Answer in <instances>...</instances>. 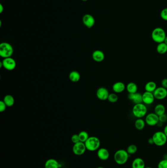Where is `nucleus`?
<instances>
[{
    "mask_svg": "<svg viewBox=\"0 0 167 168\" xmlns=\"http://www.w3.org/2000/svg\"><path fill=\"white\" fill-rule=\"evenodd\" d=\"M148 108L146 105L143 103L135 104L132 109V114L137 119H141L146 116L147 115Z\"/></svg>",
    "mask_w": 167,
    "mask_h": 168,
    "instance_id": "f257e3e1",
    "label": "nucleus"
},
{
    "mask_svg": "<svg viewBox=\"0 0 167 168\" xmlns=\"http://www.w3.org/2000/svg\"><path fill=\"white\" fill-rule=\"evenodd\" d=\"M130 155L127 150L121 149L116 151L114 155V159L117 164L122 165L125 164L127 162Z\"/></svg>",
    "mask_w": 167,
    "mask_h": 168,
    "instance_id": "f03ea898",
    "label": "nucleus"
},
{
    "mask_svg": "<svg viewBox=\"0 0 167 168\" xmlns=\"http://www.w3.org/2000/svg\"><path fill=\"white\" fill-rule=\"evenodd\" d=\"M151 36L153 41L158 44L164 42L167 35L164 29L160 27H157L153 29Z\"/></svg>",
    "mask_w": 167,
    "mask_h": 168,
    "instance_id": "7ed1b4c3",
    "label": "nucleus"
},
{
    "mask_svg": "<svg viewBox=\"0 0 167 168\" xmlns=\"http://www.w3.org/2000/svg\"><path fill=\"white\" fill-rule=\"evenodd\" d=\"M84 144L87 150L90 151H96L100 147V141L98 138L92 136L89 137Z\"/></svg>",
    "mask_w": 167,
    "mask_h": 168,
    "instance_id": "20e7f679",
    "label": "nucleus"
},
{
    "mask_svg": "<svg viewBox=\"0 0 167 168\" xmlns=\"http://www.w3.org/2000/svg\"><path fill=\"white\" fill-rule=\"evenodd\" d=\"M13 53L12 45L7 42H3L0 44V56L4 59L11 57Z\"/></svg>",
    "mask_w": 167,
    "mask_h": 168,
    "instance_id": "39448f33",
    "label": "nucleus"
},
{
    "mask_svg": "<svg viewBox=\"0 0 167 168\" xmlns=\"http://www.w3.org/2000/svg\"><path fill=\"white\" fill-rule=\"evenodd\" d=\"M154 144L158 147L164 146L167 142V138L163 131H157L152 137Z\"/></svg>",
    "mask_w": 167,
    "mask_h": 168,
    "instance_id": "423d86ee",
    "label": "nucleus"
},
{
    "mask_svg": "<svg viewBox=\"0 0 167 168\" xmlns=\"http://www.w3.org/2000/svg\"><path fill=\"white\" fill-rule=\"evenodd\" d=\"M145 121L146 125L149 126H155L159 122V116L155 113H150L146 116Z\"/></svg>",
    "mask_w": 167,
    "mask_h": 168,
    "instance_id": "0eeeda50",
    "label": "nucleus"
},
{
    "mask_svg": "<svg viewBox=\"0 0 167 168\" xmlns=\"http://www.w3.org/2000/svg\"><path fill=\"white\" fill-rule=\"evenodd\" d=\"M3 67L9 71L14 70L16 66V63L14 59L11 57H7L3 60L1 62Z\"/></svg>",
    "mask_w": 167,
    "mask_h": 168,
    "instance_id": "6e6552de",
    "label": "nucleus"
},
{
    "mask_svg": "<svg viewBox=\"0 0 167 168\" xmlns=\"http://www.w3.org/2000/svg\"><path fill=\"white\" fill-rule=\"evenodd\" d=\"M86 150L84 143L79 141L74 144L73 147V151L76 155H81L85 153Z\"/></svg>",
    "mask_w": 167,
    "mask_h": 168,
    "instance_id": "1a4fd4ad",
    "label": "nucleus"
},
{
    "mask_svg": "<svg viewBox=\"0 0 167 168\" xmlns=\"http://www.w3.org/2000/svg\"><path fill=\"white\" fill-rule=\"evenodd\" d=\"M153 94L155 99H164L167 97V89L162 87H157Z\"/></svg>",
    "mask_w": 167,
    "mask_h": 168,
    "instance_id": "9d476101",
    "label": "nucleus"
},
{
    "mask_svg": "<svg viewBox=\"0 0 167 168\" xmlns=\"http://www.w3.org/2000/svg\"><path fill=\"white\" fill-rule=\"evenodd\" d=\"M155 99V98L154 97L153 93L145 91V92L142 94L143 103L145 104V105H152L154 102Z\"/></svg>",
    "mask_w": 167,
    "mask_h": 168,
    "instance_id": "9b49d317",
    "label": "nucleus"
},
{
    "mask_svg": "<svg viewBox=\"0 0 167 168\" xmlns=\"http://www.w3.org/2000/svg\"><path fill=\"white\" fill-rule=\"evenodd\" d=\"M108 91L105 87H100L97 91L96 95L97 98L102 101L107 100L109 95Z\"/></svg>",
    "mask_w": 167,
    "mask_h": 168,
    "instance_id": "f8f14e48",
    "label": "nucleus"
},
{
    "mask_svg": "<svg viewBox=\"0 0 167 168\" xmlns=\"http://www.w3.org/2000/svg\"><path fill=\"white\" fill-rule=\"evenodd\" d=\"M82 22L86 27L88 28H91L95 25V19L92 15L86 14L83 16Z\"/></svg>",
    "mask_w": 167,
    "mask_h": 168,
    "instance_id": "ddd939ff",
    "label": "nucleus"
},
{
    "mask_svg": "<svg viewBox=\"0 0 167 168\" xmlns=\"http://www.w3.org/2000/svg\"><path fill=\"white\" fill-rule=\"evenodd\" d=\"M127 98L134 103L139 104L143 103L142 94L140 93H136L135 94H128Z\"/></svg>",
    "mask_w": 167,
    "mask_h": 168,
    "instance_id": "4468645a",
    "label": "nucleus"
},
{
    "mask_svg": "<svg viewBox=\"0 0 167 168\" xmlns=\"http://www.w3.org/2000/svg\"><path fill=\"white\" fill-rule=\"evenodd\" d=\"M126 89V85L122 82H117L113 84L112 90L116 94L123 93Z\"/></svg>",
    "mask_w": 167,
    "mask_h": 168,
    "instance_id": "2eb2a0df",
    "label": "nucleus"
},
{
    "mask_svg": "<svg viewBox=\"0 0 167 168\" xmlns=\"http://www.w3.org/2000/svg\"><path fill=\"white\" fill-rule=\"evenodd\" d=\"M97 156L100 159L105 161L109 158L110 153L108 150L105 148H100L97 150Z\"/></svg>",
    "mask_w": 167,
    "mask_h": 168,
    "instance_id": "dca6fc26",
    "label": "nucleus"
},
{
    "mask_svg": "<svg viewBox=\"0 0 167 168\" xmlns=\"http://www.w3.org/2000/svg\"><path fill=\"white\" fill-rule=\"evenodd\" d=\"M92 58L95 62L100 63L105 60V54L102 51L99 50L95 51L92 54Z\"/></svg>",
    "mask_w": 167,
    "mask_h": 168,
    "instance_id": "f3484780",
    "label": "nucleus"
},
{
    "mask_svg": "<svg viewBox=\"0 0 167 168\" xmlns=\"http://www.w3.org/2000/svg\"><path fill=\"white\" fill-rule=\"evenodd\" d=\"M60 167V164L54 159L47 160L45 164V168H59Z\"/></svg>",
    "mask_w": 167,
    "mask_h": 168,
    "instance_id": "a211bd4d",
    "label": "nucleus"
},
{
    "mask_svg": "<svg viewBox=\"0 0 167 168\" xmlns=\"http://www.w3.org/2000/svg\"><path fill=\"white\" fill-rule=\"evenodd\" d=\"M145 162L141 158H136L132 162V168H145Z\"/></svg>",
    "mask_w": 167,
    "mask_h": 168,
    "instance_id": "6ab92c4d",
    "label": "nucleus"
},
{
    "mask_svg": "<svg viewBox=\"0 0 167 168\" xmlns=\"http://www.w3.org/2000/svg\"><path fill=\"white\" fill-rule=\"evenodd\" d=\"M166 108L164 105L162 104H158L155 107L154 109V113H156L158 116H160L161 115L165 113Z\"/></svg>",
    "mask_w": 167,
    "mask_h": 168,
    "instance_id": "aec40b11",
    "label": "nucleus"
},
{
    "mask_svg": "<svg viewBox=\"0 0 167 168\" xmlns=\"http://www.w3.org/2000/svg\"><path fill=\"white\" fill-rule=\"evenodd\" d=\"M126 90L128 94H135L138 91V86L136 83L130 82L126 85Z\"/></svg>",
    "mask_w": 167,
    "mask_h": 168,
    "instance_id": "412c9836",
    "label": "nucleus"
},
{
    "mask_svg": "<svg viewBox=\"0 0 167 168\" xmlns=\"http://www.w3.org/2000/svg\"><path fill=\"white\" fill-rule=\"evenodd\" d=\"M157 88V85L154 81L148 82L145 85V91L150 93H153Z\"/></svg>",
    "mask_w": 167,
    "mask_h": 168,
    "instance_id": "4be33fe9",
    "label": "nucleus"
},
{
    "mask_svg": "<svg viewBox=\"0 0 167 168\" xmlns=\"http://www.w3.org/2000/svg\"><path fill=\"white\" fill-rule=\"evenodd\" d=\"M156 51L158 53L163 55L167 52V45L164 42L158 44L156 47Z\"/></svg>",
    "mask_w": 167,
    "mask_h": 168,
    "instance_id": "5701e85b",
    "label": "nucleus"
},
{
    "mask_svg": "<svg viewBox=\"0 0 167 168\" xmlns=\"http://www.w3.org/2000/svg\"><path fill=\"white\" fill-rule=\"evenodd\" d=\"M146 122L142 118L137 119L134 123V125L136 128L138 130H142L145 128L146 125Z\"/></svg>",
    "mask_w": 167,
    "mask_h": 168,
    "instance_id": "b1692460",
    "label": "nucleus"
},
{
    "mask_svg": "<svg viewBox=\"0 0 167 168\" xmlns=\"http://www.w3.org/2000/svg\"><path fill=\"white\" fill-rule=\"evenodd\" d=\"M69 77L71 81L75 83L79 81L81 79V75L77 71H73L70 72Z\"/></svg>",
    "mask_w": 167,
    "mask_h": 168,
    "instance_id": "393cba45",
    "label": "nucleus"
},
{
    "mask_svg": "<svg viewBox=\"0 0 167 168\" xmlns=\"http://www.w3.org/2000/svg\"><path fill=\"white\" fill-rule=\"evenodd\" d=\"M3 101H4V102L8 107L12 106L15 102L14 97L12 95H10V94L6 95L4 98Z\"/></svg>",
    "mask_w": 167,
    "mask_h": 168,
    "instance_id": "a878e982",
    "label": "nucleus"
},
{
    "mask_svg": "<svg viewBox=\"0 0 167 168\" xmlns=\"http://www.w3.org/2000/svg\"><path fill=\"white\" fill-rule=\"evenodd\" d=\"M78 135L79 141L82 143H85V141H86L89 137L88 133L85 131H81Z\"/></svg>",
    "mask_w": 167,
    "mask_h": 168,
    "instance_id": "bb28decb",
    "label": "nucleus"
},
{
    "mask_svg": "<svg viewBox=\"0 0 167 168\" xmlns=\"http://www.w3.org/2000/svg\"><path fill=\"white\" fill-rule=\"evenodd\" d=\"M137 150L138 149H137V147L136 145H135V144H130L128 146L126 150L130 155H132V154H135L136 153Z\"/></svg>",
    "mask_w": 167,
    "mask_h": 168,
    "instance_id": "cd10ccee",
    "label": "nucleus"
},
{
    "mask_svg": "<svg viewBox=\"0 0 167 168\" xmlns=\"http://www.w3.org/2000/svg\"><path fill=\"white\" fill-rule=\"evenodd\" d=\"M107 100H108L109 102L114 103L116 102L118 100V97L117 94L112 93V94H109Z\"/></svg>",
    "mask_w": 167,
    "mask_h": 168,
    "instance_id": "c85d7f7f",
    "label": "nucleus"
},
{
    "mask_svg": "<svg viewBox=\"0 0 167 168\" xmlns=\"http://www.w3.org/2000/svg\"><path fill=\"white\" fill-rule=\"evenodd\" d=\"M158 168H167V159L162 160L159 162Z\"/></svg>",
    "mask_w": 167,
    "mask_h": 168,
    "instance_id": "c756f323",
    "label": "nucleus"
},
{
    "mask_svg": "<svg viewBox=\"0 0 167 168\" xmlns=\"http://www.w3.org/2000/svg\"><path fill=\"white\" fill-rule=\"evenodd\" d=\"M160 16L163 20L167 21V7L162 10L160 13Z\"/></svg>",
    "mask_w": 167,
    "mask_h": 168,
    "instance_id": "7c9ffc66",
    "label": "nucleus"
},
{
    "mask_svg": "<svg viewBox=\"0 0 167 168\" xmlns=\"http://www.w3.org/2000/svg\"><path fill=\"white\" fill-rule=\"evenodd\" d=\"M71 140H72V141L73 143H74V144L80 141H79V137H78V135H73L72 136V137H71Z\"/></svg>",
    "mask_w": 167,
    "mask_h": 168,
    "instance_id": "2f4dec72",
    "label": "nucleus"
},
{
    "mask_svg": "<svg viewBox=\"0 0 167 168\" xmlns=\"http://www.w3.org/2000/svg\"><path fill=\"white\" fill-rule=\"evenodd\" d=\"M159 122H161L163 123H165L167 121V115L166 113H164L160 116H159Z\"/></svg>",
    "mask_w": 167,
    "mask_h": 168,
    "instance_id": "473e14b6",
    "label": "nucleus"
},
{
    "mask_svg": "<svg viewBox=\"0 0 167 168\" xmlns=\"http://www.w3.org/2000/svg\"><path fill=\"white\" fill-rule=\"evenodd\" d=\"M7 107V106L6 105V103L4 102V101H0V112H4L6 110Z\"/></svg>",
    "mask_w": 167,
    "mask_h": 168,
    "instance_id": "72a5a7b5",
    "label": "nucleus"
},
{
    "mask_svg": "<svg viewBox=\"0 0 167 168\" xmlns=\"http://www.w3.org/2000/svg\"><path fill=\"white\" fill-rule=\"evenodd\" d=\"M161 87L167 89V78L163 79L161 81Z\"/></svg>",
    "mask_w": 167,
    "mask_h": 168,
    "instance_id": "f704fd0d",
    "label": "nucleus"
},
{
    "mask_svg": "<svg viewBox=\"0 0 167 168\" xmlns=\"http://www.w3.org/2000/svg\"><path fill=\"white\" fill-rule=\"evenodd\" d=\"M148 143H149V144H154V142H153V139H152V137L150 138H149V139L148 140Z\"/></svg>",
    "mask_w": 167,
    "mask_h": 168,
    "instance_id": "c9c22d12",
    "label": "nucleus"
},
{
    "mask_svg": "<svg viewBox=\"0 0 167 168\" xmlns=\"http://www.w3.org/2000/svg\"><path fill=\"white\" fill-rule=\"evenodd\" d=\"M163 132L166 135V137L167 138V125L166 126H165V127L164 128V130H163Z\"/></svg>",
    "mask_w": 167,
    "mask_h": 168,
    "instance_id": "e433bc0d",
    "label": "nucleus"
},
{
    "mask_svg": "<svg viewBox=\"0 0 167 168\" xmlns=\"http://www.w3.org/2000/svg\"><path fill=\"white\" fill-rule=\"evenodd\" d=\"M4 10V7H3V4H0V13H3Z\"/></svg>",
    "mask_w": 167,
    "mask_h": 168,
    "instance_id": "4c0bfd02",
    "label": "nucleus"
},
{
    "mask_svg": "<svg viewBox=\"0 0 167 168\" xmlns=\"http://www.w3.org/2000/svg\"><path fill=\"white\" fill-rule=\"evenodd\" d=\"M163 123H162L161 122H159L158 123L157 125L158 126H159V127H161L163 126Z\"/></svg>",
    "mask_w": 167,
    "mask_h": 168,
    "instance_id": "58836bf2",
    "label": "nucleus"
},
{
    "mask_svg": "<svg viewBox=\"0 0 167 168\" xmlns=\"http://www.w3.org/2000/svg\"><path fill=\"white\" fill-rule=\"evenodd\" d=\"M164 43L166 44L167 45V36H166V38H165V39L164 41Z\"/></svg>",
    "mask_w": 167,
    "mask_h": 168,
    "instance_id": "ea45409f",
    "label": "nucleus"
},
{
    "mask_svg": "<svg viewBox=\"0 0 167 168\" xmlns=\"http://www.w3.org/2000/svg\"><path fill=\"white\" fill-rule=\"evenodd\" d=\"M81 1H87L88 0H81Z\"/></svg>",
    "mask_w": 167,
    "mask_h": 168,
    "instance_id": "a19ab883",
    "label": "nucleus"
},
{
    "mask_svg": "<svg viewBox=\"0 0 167 168\" xmlns=\"http://www.w3.org/2000/svg\"><path fill=\"white\" fill-rule=\"evenodd\" d=\"M97 168H104V167H97Z\"/></svg>",
    "mask_w": 167,
    "mask_h": 168,
    "instance_id": "79ce46f5",
    "label": "nucleus"
},
{
    "mask_svg": "<svg viewBox=\"0 0 167 168\" xmlns=\"http://www.w3.org/2000/svg\"><path fill=\"white\" fill-rule=\"evenodd\" d=\"M145 168H152V167H145Z\"/></svg>",
    "mask_w": 167,
    "mask_h": 168,
    "instance_id": "37998d69",
    "label": "nucleus"
}]
</instances>
